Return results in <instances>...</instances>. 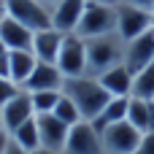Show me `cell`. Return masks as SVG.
<instances>
[{"label": "cell", "mask_w": 154, "mask_h": 154, "mask_svg": "<svg viewBox=\"0 0 154 154\" xmlns=\"http://www.w3.org/2000/svg\"><path fill=\"white\" fill-rule=\"evenodd\" d=\"M152 62H154V30L125 43V65L133 76L138 70H143L146 65H152Z\"/></svg>", "instance_id": "9c48e42d"}, {"label": "cell", "mask_w": 154, "mask_h": 154, "mask_svg": "<svg viewBox=\"0 0 154 154\" xmlns=\"http://www.w3.org/2000/svg\"><path fill=\"white\" fill-rule=\"evenodd\" d=\"M127 106H130V97H111L108 106L100 111V116H97L92 125H95L97 130H103V127H108V125H114V122L127 119Z\"/></svg>", "instance_id": "ac0fdd59"}, {"label": "cell", "mask_w": 154, "mask_h": 154, "mask_svg": "<svg viewBox=\"0 0 154 154\" xmlns=\"http://www.w3.org/2000/svg\"><path fill=\"white\" fill-rule=\"evenodd\" d=\"M62 95H68V97L76 103V108L81 111V116H84L87 122H95V119L100 116V111H103V108L108 106V100H111V95L106 92V87L100 84V79H97V76H89V73L65 79Z\"/></svg>", "instance_id": "6da1fadb"}, {"label": "cell", "mask_w": 154, "mask_h": 154, "mask_svg": "<svg viewBox=\"0 0 154 154\" xmlns=\"http://www.w3.org/2000/svg\"><path fill=\"white\" fill-rule=\"evenodd\" d=\"M84 5H87V0H60L51 11V24L62 32H76Z\"/></svg>", "instance_id": "9a60e30c"}, {"label": "cell", "mask_w": 154, "mask_h": 154, "mask_svg": "<svg viewBox=\"0 0 154 154\" xmlns=\"http://www.w3.org/2000/svg\"><path fill=\"white\" fill-rule=\"evenodd\" d=\"M11 138H14L19 146H24L27 152L41 149V133H38V122H35V116H32V119H27L22 127H16V130L11 133Z\"/></svg>", "instance_id": "ffe728a7"}, {"label": "cell", "mask_w": 154, "mask_h": 154, "mask_svg": "<svg viewBox=\"0 0 154 154\" xmlns=\"http://www.w3.org/2000/svg\"><path fill=\"white\" fill-rule=\"evenodd\" d=\"M130 97L154 100V62L133 76V92H130Z\"/></svg>", "instance_id": "d6986e66"}, {"label": "cell", "mask_w": 154, "mask_h": 154, "mask_svg": "<svg viewBox=\"0 0 154 154\" xmlns=\"http://www.w3.org/2000/svg\"><path fill=\"white\" fill-rule=\"evenodd\" d=\"M35 122H38V133H41V146L65 152V141H68L70 127L62 119H57L54 114H38Z\"/></svg>", "instance_id": "8fae6325"}, {"label": "cell", "mask_w": 154, "mask_h": 154, "mask_svg": "<svg viewBox=\"0 0 154 154\" xmlns=\"http://www.w3.org/2000/svg\"><path fill=\"white\" fill-rule=\"evenodd\" d=\"M127 122L133 127H138L141 133L149 130V100H141V97H130V106H127Z\"/></svg>", "instance_id": "44dd1931"}, {"label": "cell", "mask_w": 154, "mask_h": 154, "mask_svg": "<svg viewBox=\"0 0 154 154\" xmlns=\"http://www.w3.org/2000/svg\"><path fill=\"white\" fill-rule=\"evenodd\" d=\"M57 68L65 73V79L70 76H84L87 73V41L76 32H65L60 54H57Z\"/></svg>", "instance_id": "5b68a950"}, {"label": "cell", "mask_w": 154, "mask_h": 154, "mask_svg": "<svg viewBox=\"0 0 154 154\" xmlns=\"http://www.w3.org/2000/svg\"><path fill=\"white\" fill-rule=\"evenodd\" d=\"M5 14V0H0V16Z\"/></svg>", "instance_id": "836d02e7"}, {"label": "cell", "mask_w": 154, "mask_h": 154, "mask_svg": "<svg viewBox=\"0 0 154 154\" xmlns=\"http://www.w3.org/2000/svg\"><path fill=\"white\" fill-rule=\"evenodd\" d=\"M8 73H11V68H8V51H5V54H0V76H8Z\"/></svg>", "instance_id": "83f0119b"}, {"label": "cell", "mask_w": 154, "mask_h": 154, "mask_svg": "<svg viewBox=\"0 0 154 154\" xmlns=\"http://www.w3.org/2000/svg\"><path fill=\"white\" fill-rule=\"evenodd\" d=\"M24 87L22 84H16L14 79H8V76H0V108L8 103V100H14L19 92H22Z\"/></svg>", "instance_id": "cb8c5ba5"}, {"label": "cell", "mask_w": 154, "mask_h": 154, "mask_svg": "<svg viewBox=\"0 0 154 154\" xmlns=\"http://www.w3.org/2000/svg\"><path fill=\"white\" fill-rule=\"evenodd\" d=\"M122 3H130V5H138V8H146V11L154 8V0H122Z\"/></svg>", "instance_id": "4316f807"}, {"label": "cell", "mask_w": 154, "mask_h": 154, "mask_svg": "<svg viewBox=\"0 0 154 154\" xmlns=\"http://www.w3.org/2000/svg\"><path fill=\"white\" fill-rule=\"evenodd\" d=\"M135 154H154V130L143 133V138H141V146H138V152H135Z\"/></svg>", "instance_id": "d4e9b609"}, {"label": "cell", "mask_w": 154, "mask_h": 154, "mask_svg": "<svg viewBox=\"0 0 154 154\" xmlns=\"http://www.w3.org/2000/svg\"><path fill=\"white\" fill-rule=\"evenodd\" d=\"M119 62H125V38L119 32L87 38V73L89 76H103Z\"/></svg>", "instance_id": "7a4b0ae2"}, {"label": "cell", "mask_w": 154, "mask_h": 154, "mask_svg": "<svg viewBox=\"0 0 154 154\" xmlns=\"http://www.w3.org/2000/svg\"><path fill=\"white\" fill-rule=\"evenodd\" d=\"M32 154H65V152H57V149H46V146H41V149H35Z\"/></svg>", "instance_id": "1f68e13d"}, {"label": "cell", "mask_w": 154, "mask_h": 154, "mask_svg": "<svg viewBox=\"0 0 154 154\" xmlns=\"http://www.w3.org/2000/svg\"><path fill=\"white\" fill-rule=\"evenodd\" d=\"M65 154H103L100 130L87 119L73 125L68 133V141H65Z\"/></svg>", "instance_id": "ba28073f"}, {"label": "cell", "mask_w": 154, "mask_h": 154, "mask_svg": "<svg viewBox=\"0 0 154 154\" xmlns=\"http://www.w3.org/2000/svg\"><path fill=\"white\" fill-rule=\"evenodd\" d=\"M152 16H154V8H152Z\"/></svg>", "instance_id": "8d00e7d4"}, {"label": "cell", "mask_w": 154, "mask_h": 154, "mask_svg": "<svg viewBox=\"0 0 154 154\" xmlns=\"http://www.w3.org/2000/svg\"><path fill=\"white\" fill-rule=\"evenodd\" d=\"M35 65H38V57L30 51V49H16V51H8V68H11V79L16 81V84H22L24 87V81L30 79V73L35 70Z\"/></svg>", "instance_id": "e0dca14e"}, {"label": "cell", "mask_w": 154, "mask_h": 154, "mask_svg": "<svg viewBox=\"0 0 154 154\" xmlns=\"http://www.w3.org/2000/svg\"><path fill=\"white\" fill-rule=\"evenodd\" d=\"M0 116H3V130L11 135L16 127H22L27 119L35 116V108H32V97L27 89H22L14 100H8L3 108H0Z\"/></svg>", "instance_id": "30bf717a"}, {"label": "cell", "mask_w": 154, "mask_h": 154, "mask_svg": "<svg viewBox=\"0 0 154 154\" xmlns=\"http://www.w3.org/2000/svg\"><path fill=\"white\" fill-rule=\"evenodd\" d=\"M152 27H154L152 11L130 5V3L116 5V32L125 38V43L133 41V38H138V35H143V32H149Z\"/></svg>", "instance_id": "52a82bcc"}, {"label": "cell", "mask_w": 154, "mask_h": 154, "mask_svg": "<svg viewBox=\"0 0 154 154\" xmlns=\"http://www.w3.org/2000/svg\"><path fill=\"white\" fill-rule=\"evenodd\" d=\"M97 79H100V84L106 87V92H108L111 97H130V92H133V73L127 70L125 62L114 65L111 70H106V73L97 76Z\"/></svg>", "instance_id": "2e32d148"}, {"label": "cell", "mask_w": 154, "mask_h": 154, "mask_svg": "<svg viewBox=\"0 0 154 154\" xmlns=\"http://www.w3.org/2000/svg\"><path fill=\"white\" fill-rule=\"evenodd\" d=\"M87 3H97V5H111V8L122 5V0H87Z\"/></svg>", "instance_id": "f1b7e54d"}, {"label": "cell", "mask_w": 154, "mask_h": 154, "mask_svg": "<svg viewBox=\"0 0 154 154\" xmlns=\"http://www.w3.org/2000/svg\"><path fill=\"white\" fill-rule=\"evenodd\" d=\"M0 130H3V116H0Z\"/></svg>", "instance_id": "d590c367"}, {"label": "cell", "mask_w": 154, "mask_h": 154, "mask_svg": "<svg viewBox=\"0 0 154 154\" xmlns=\"http://www.w3.org/2000/svg\"><path fill=\"white\" fill-rule=\"evenodd\" d=\"M5 16L22 22L32 32L46 30V27H54L51 24V11L46 5H41L38 0H5Z\"/></svg>", "instance_id": "8992f818"}, {"label": "cell", "mask_w": 154, "mask_h": 154, "mask_svg": "<svg viewBox=\"0 0 154 154\" xmlns=\"http://www.w3.org/2000/svg\"><path fill=\"white\" fill-rule=\"evenodd\" d=\"M62 38H65V32L57 30V27L38 30V32L32 35V46H30V51H32L41 62H57V54H60Z\"/></svg>", "instance_id": "4fadbf2b"}, {"label": "cell", "mask_w": 154, "mask_h": 154, "mask_svg": "<svg viewBox=\"0 0 154 154\" xmlns=\"http://www.w3.org/2000/svg\"><path fill=\"white\" fill-rule=\"evenodd\" d=\"M62 84H65V73L57 68V62H41L38 60L35 70L24 81V89L27 92H43V89H62Z\"/></svg>", "instance_id": "7c38bea8"}, {"label": "cell", "mask_w": 154, "mask_h": 154, "mask_svg": "<svg viewBox=\"0 0 154 154\" xmlns=\"http://www.w3.org/2000/svg\"><path fill=\"white\" fill-rule=\"evenodd\" d=\"M32 97V108H35V116L38 114H51L62 97V89H43V92H30Z\"/></svg>", "instance_id": "7402d4cb"}, {"label": "cell", "mask_w": 154, "mask_h": 154, "mask_svg": "<svg viewBox=\"0 0 154 154\" xmlns=\"http://www.w3.org/2000/svg\"><path fill=\"white\" fill-rule=\"evenodd\" d=\"M5 51H8V49H5V46H3V41H0V54H5Z\"/></svg>", "instance_id": "e575fe53"}, {"label": "cell", "mask_w": 154, "mask_h": 154, "mask_svg": "<svg viewBox=\"0 0 154 154\" xmlns=\"http://www.w3.org/2000/svg\"><path fill=\"white\" fill-rule=\"evenodd\" d=\"M38 3H41V5H46V8H49V11H54V5H57V3H60V0H38Z\"/></svg>", "instance_id": "d6a6232c"}, {"label": "cell", "mask_w": 154, "mask_h": 154, "mask_svg": "<svg viewBox=\"0 0 154 154\" xmlns=\"http://www.w3.org/2000/svg\"><path fill=\"white\" fill-rule=\"evenodd\" d=\"M8 138H11V135H8L5 130H0V154H3V149H5V143H8Z\"/></svg>", "instance_id": "4dcf8cb0"}, {"label": "cell", "mask_w": 154, "mask_h": 154, "mask_svg": "<svg viewBox=\"0 0 154 154\" xmlns=\"http://www.w3.org/2000/svg\"><path fill=\"white\" fill-rule=\"evenodd\" d=\"M149 130H154V100H149Z\"/></svg>", "instance_id": "f546056e"}, {"label": "cell", "mask_w": 154, "mask_h": 154, "mask_svg": "<svg viewBox=\"0 0 154 154\" xmlns=\"http://www.w3.org/2000/svg\"><path fill=\"white\" fill-rule=\"evenodd\" d=\"M152 30H154V27H152Z\"/></svg>", "instance_id": "74e56055"}, {"label": "cell", "mask_w": 154, "mask_h": 154, "mask_svg": "<svg viewBox=\"0 0 154 154\" xmlns=\"http://www.w3.org/2000/svg\"><path fill=\"white\" fill-rule=\"evenodd\" d=\"M108 32H116V8H111V5H97V3H87V5H84V14H81V19H79L76 35H81V38L87 41V38L108 35Z\"/></svg>", "instance_id": "277c9868"}, {"label": "cell", "mask_w": 154, "mask_h": 154, "mask_svg": "<svg viewBox=\"0 0 154 154\" xmlns=\"http://www.w3.org/2000/svg\"><path fill=\"white\" fill-rule=\"evenodd\" d=\"M3 154H32V152H27V149H24V146H19L14 138H8V143H5Z\"/></svg>", "instance_id": "484cf974"}, {"label": "cell", "mask_w": 154, "mask_h": 154, "mask_svg": "<svg viewBox=\"0 0 154 154\" xmlns=\"http://www.w3.org/2000/svg\"><path fill=\"white\" fill-rule=\"evenodd\" d=\"M32 30L24 27L22 22L11 19V16H0V41L8 51H16V49H30L32 46Z\"/></svg>", "instance_id": "5bb4252c"}, {"label": "cell", "mask_w": 154, "mask_h": 154, "mask_svg": "<svg viewBox=\"0 0 154 154\" xmlns=\"http://www.w3.org/2000/svg\"><path fill=\"white\" fill-rule=\"evenodd\" d=\"M100 138H103V154H135L143 133L138 127H133L127 119H122V122L103 127Z\"/></svg>", "instance_id": "3957f363"}, {"label": "cell", "mask_w": 154, "mask_h": 154, "mask_svg": "<svg viewBox=\"0 0 154 154\" xmlns=\"http://www.w3.org/2000/svg\"><path fill=\"white\" fill-rule=\"evenodd\" d=\"M57 119H62L68 127H73V125H79V122H84V116H81V111L76 108V103L68 97V95H62L60 97V103H57V108L51 111Z\"/></svg>", "instance_id": "603a6c76"}]
</instances>
